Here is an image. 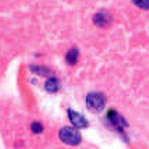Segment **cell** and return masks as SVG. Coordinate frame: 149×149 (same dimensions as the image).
<instances>
[{
    "mask_svg": "<svg viewBox=\"0 0 149 149\" xmlns=\"http://www.w3.org/2000/svg\"><path fill=\"white\" fill-rule=\"evenodd\" d=\"M104 104H106V97L103 93L100 92H91L88 93L86 96V107L91 111H102L104 109Z\"/></svg>",
    "mask_w": 149,
    "mask_h": 149,
    "instance_id": "1",
    "label": "cell"
},
{
    "mask_svg": "<svg viewBox=\"0 0 149 149\" xmlns=\"http://www.w3.org/2000/svg\"><path fill=\"white\" fill-rule=\"evenodd\" d=\"M58 138L67 145H78L82 139L81 134L72 127H63L58 131Z\"/></svg>",
    "mask_w": 149,
    "mask_h": 149,
    "instance_id": "2",
    "label": "cell"
},
{
    "mask_svg": "<svg viewBox=\"0 0 149 149\" xmlns=\"http://www.w3.org/2000/svg\"><path fill=\"white\" fill-rule=\"evenodd\" d=\"M107 120H109V123L118 131H123V128H125L128 124L127 121L124 120L123 116H120L116 110H109L107 111Z\"/></svg>",
    "mask_w": 149,
    "mask_h": 149,
    "instance_id": "3",
    "label": "cell"
},
{
    "mask_svg": "<svg viewBox=\"0 0 149 149\" xmlns=\"http://www.w3.org/2000/svg\"><path fill=\"white\" fill-rule=\"evenodd\" d=\"M67 114H68V118H70V121L72 123V125H74L75 128H86V127L89 125L88 120H86L82 114L77 113V111L68 109V110H67Z\"/></svg>",
    "mask_w": 149,
    "mask_h": 149,
    "instance_id": "4",
    "label": "cell"
},
{
    "mask_svg": "<svg viewBox=\"0 0 149 149\" xmlns=\"http://www.w3.org/2000/svg\"><path fill=\"white\" fill-rule=\"evenodd\" d=\"M111 22V17L109 14L106 13H97L93 15V24L97 26H100V28H103V26H107Z\"/></svg>",
    "mask_w": 149,
    "mask_h": 149,
    "instance_id": "5",
    "label": "cell"
},
{
    "mask_svg": "<svg viewBox=\"0 0 149 149\" xmlns=\"http://www.w3.org/2000/svg\"><path fill=\"white\" fill-rule=\"evenodd\" d=\"M45 89L47 92H50V93H54V92H57L60 89V81H58L56 77H50L47 81H46L45 84Z\"/></svg>",
    "mask_w": 149,
    "mask_h": 149,
    "instance_id": "6",
    "label": "cell"
},
{
    "mask_svg": "<svg viewBox=\"0 0 149 149\" xmlns=\"http://www.w3.org/2000/svg\"><path fill=\"white\" fill-rule=\"evenodd\" d=\"M78 57H79V52H78L77 47H71L68 52L65 53V61L68 65H74L78 61Z\"/></svg>",
    "mask_w": 149,
    "mask_h": 149,
    "instance_id": "7",
    "label": "cell"
},
{
    "mask_svg": "<svg viewBox=\"0 0 149 149\" xmlns=\"http://www.w3.org/2000/svg\"><path fill=\"white\" fill-rule=\"evenodd\" d=\"M31 70H32L35 74H40V75H47L49 74V68L46 67H42V65H31Z\"/></svg>",
    "mask_w": 149,
    "mask_h": 149,
    "instance_id": "8",
    "label": "cell"
},
{
    "mask_svg": "<svg viewBox=\"0 0 149 149\" xmlns=\"http://www.w3.org/2000/svg\"><path fill=\"white\" fill-rule=\"evenodd\" d=\"M132 3L142 10H149V0H132Z\"/></svg>",
    "mask_w": 149,
    "mask_h": 149,
    "instance_id": "9",
    "label": "cell"
},
{
    "mask_svg": "<svg viewBox=\"0 0 149 149\" xmlns=\"http://www.w3.org/2000/svg\"><path fill=\"white\" fill-rule=\"evenodd\" d=\"M31 130H32L33 134H39V132H42L43 131V125L38 121H35V123L31 124Z\"/></svg>",
    "mask_w": 149,
    "mask_h": 149,
    "instance_id": "10",
    "label": "cell"
}]
</instances>
